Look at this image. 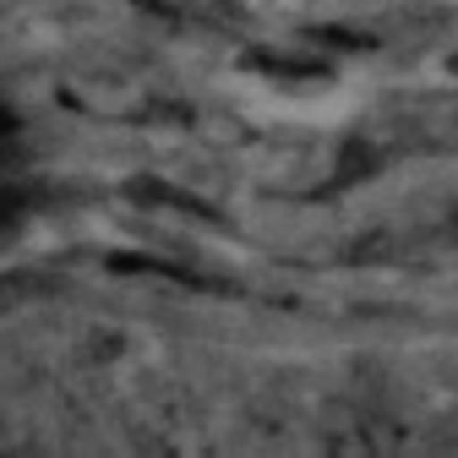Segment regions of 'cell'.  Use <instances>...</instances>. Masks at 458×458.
I'll list each match as a JSON object with an SVG mask.
<instances>
[{
    "label": "cell",
    "instance_id": "1",
    "mask_svg": "<svg viewBox=\"0 0 458 458\" xmlns=\"http://www.w3.org/2000/svg\"><path fill=\"white\" fill-rule=\"evenodd\" d=\"M114 273H142V278H169V284H197V273L175 267V262H158V257H109Z\"/></svg>",
    "mask_w": 458,
    "mask_h": 458
},
{
    "label": "cell",
    "instance_id": "2",
    "mask_svg": "<svg viewBox=\"0 0 458 458\" xmlns=\"http://www.w3.org/2000/svg\"><path fill=\"white\" fill-rule=\"evenodd\" d=\"M28 295H38V284H33V278H0V311L22 306Z\"/></svg>",
    "mask_w": 458,
    "mask_h": 458
},
{
    "label": "cell",
    "instance_id": "3",
    "mask_svg": "<svg viewBox=\"0 0 458 458\" xmlns=\"http://www.w3.org/2000/svg\"><path fill=\"white\" fill-rule=\"evenodd\" d=\"M453 235H458V208H453Z\"/></svg>",
    "mask_w": 458,
    "mask_h": 458
},
{
    "label": "cell",
    "instance_id": "4",
    "mask_svg": "<svg viewBox=\"0 0 458 458\" xmlns=\"http://www.w3.org/2000/svg\"><path fill=\"white\" fill-rule=\"evenodd\" d=\"M453 66H458V61H453Z\"/></svg>",
    "mask_w": 458,
    "mask_h": 458
}]
</instances>
